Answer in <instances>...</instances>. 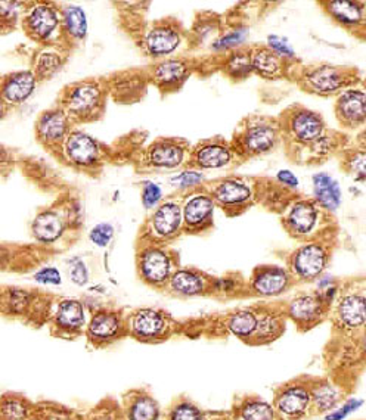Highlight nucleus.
<instances>
[{
    "mask_svg": "<svg viewBox=\"0 0 366 420\" xmlns=\"http://www.w3.org/2000/svg\"><path fill=\"white\" fill-rule=\"evenodd\" d=\"M282 129V143L285 145L288 156L294 162L306 164L310 151L329 129L322 115L316 111L292 105L279 117Z\"/></svg>",
    "mask_w": 366,
    "mask_h": 420,
    "instance_id": "f257e3e1",
    "label": "nucleus"
},
{
    "mask_svg": "<svg viewBox=\"0 0 366 420\" xmlns=\"http://www.w3.org/2000/svg\"><path fill=\"white\" fill-rule=\"evenodd\" d=\"M110 87L107 81L88 78L68 84L58 99L72 124L93 123L102 118L107 108Z\"/></svg>",
    "mask_w": 366,
    "mask_h": 420,
    "instance_id": "f03ea898",
    "label": "nucleus"
},
{
    "mask_svg": "<svg viewBox=\"0 0 366 420\" xmlns=\"http://www.w3.org/2000/svg\"><path fill=\"white\" fill-rule=\"evenodd\" d=\"M282 143L279 118L250 115L236 127L231 140L238 160H250L270 154Z\"/></svg>",
    "mask_w": 366,
    "mask_h": 420,
    "instance_id": "7ed1b4c3",
    "label": "nucleus"
},
{
    "mask_svg": "<svg viewBox=\"0 0 366 420\" xmlns=\"http://www.w3.org/2000/svg\"><path fill=\"white\" fill-rule=\"evenodd\" d=\"M282 226L289 236L301 242L331 239L332 216L313 198H296L282 213Z\"/></svg>",
    "mask_w": 366,
    "mask_h": 420,
    "instance_id": "20e7f679",
    "label": "nucleus"
},
{
    "mask_svg": "<svg viewBox=\"0 0 366 420\" xmlns=\"http://www.w3.org/2000/svg\"><path fill=\"white\" fill-rule=\"evenodd\" d=\"M296 80L298 86L306 93L329 98L338 96L341 92L359 83L362 77L359 76L358 70L350 67L316 64L296 70Z\"/></svg>",
    "mask_w": 366,
    "mask_h": 420,
    "instance_id": "39448f33",
    "label": "nucleus"
},
{
    "mask_svg": "<svg viewBox=\"0 0 366 420\" xmlns=\"http://www.w3.org/2000/svg\"><path fill=\"white\" fill-rule=\"evenodd\" d=\"M204 187L227 217L241 216L256 204V186L243 177H222Z\"/></svg>",
    "mask_w": 366,
    "mask_h": 420,
    "instance_id": "423d86ee",
    "label": "nucleus"
},
{
    "mask_svg": "<svg viewBox=\"0 0 366 420\" xmlns=\"http://www.w3.org/2000/svg\"><path fill=\"white\" fill-rule=\"evenodd\" d=\"M23 28L26 34L43 46H55V40H64L62 34L61 9L52 3H33L23 18Z\"/></svg>",
    "mask_w": 366,
    "mask_h": 420,
    "instance_id": "0eeeda50",
    "label": "nucleus"
},
{
    "mask_svg": "<svg viewBox=\"0 0 366 420\" xmlns=\"http://www.w3.org/2000/svg\"><path fill=\"white\" fill-rule=\"evenodd\" d=\"M329 257V245L325 242V239L303 242L291 252L288 258L289 273L292 277L303 282L316 280L325 271Z\"/></svg>",
    "mask_w": 366,
    "mask_h": 420,
    "instance_id": "6e6552de",
    "label": "nucleus"
},
{
    "mask_svg": "<svg viewBox=\"0 0 366 420\" xmlns=\"http://www.w3.org/2000/svg\"><path fill=\"white\" fill-rule=\"evenodd\" d=\"M142 232H145L146 238L159 244L174 239L181 232H183L182 202L176 201V199L161 202L152 211Z\"/></svg>",
    "mask_w": 366,
    "mask_h": 420,
    "instance_id": "1a4fd4ad",
    "label": "nucleus"
},
{
    "mask_svg": "<svg viewBox=\"0 0 366 420\" xmlns=\"http://www.w3.org/2000/svg\"><path fill=\"white\" fill-rule=\"evenodd\" d=\"M216 204L212 195L203 186L185 196L182 201L183 232L187 235H200L208 232L214 224Z\"/></svg>",
    "mask_w": 366,
    "mask_h": 420,
    "instance_id": "9d476101",
    "label": "nucleus"
},
{
    "mask_svg": "<svg viewBox=\"0 0 366 420\" xmlns=\"http://www.w3.org/2000/svg\"><path fill=\"white\" fill-rule=\"evenodd\" d=\"M59 152L71 167L81 171L96 170L102 164V148L99 142L81 130L72 129Z\"/></svg>",
    "mask_w": 366,
    "mask_h": 420,
    "instance_id": "9b49d317",
    "label": "nucleus"
},
{
    "mask_svg": "<svg viewBox=\"0 0 366 420\" xmlns=\"http://www.w3.org/2000/svg\"><path fill=\"white\" fill-rule=\"evenodd\" d=\"M336 118L343 129L360 132L366 125V80L341 92L334 105Z\"/></svg>",
    "mask_w": 366,
    "mask_h": 420,
    "instance_id": "f8f14e48",
    "label": "nucleus"
},
{
    "mask_svg": "<svg viewBox=\"0 0 366 420\" xmlns=\"http://www.w3.org/2000/svg\"><path fill=\"white\" fill-rule=\"evenodd\" d=\"M238 156L232 148L231 142L222 138H212L198 142L190 154L187 165L195 170H222L232 165Z\"/></svg>",
    "mask_w": 366,
    "mask_h": 420,
    "instance_id": "ddd939ff",
    "label": "nucleus"
},
{
    "mask_svg": "<svg viewBox=\"0 0 366 420\" xmlns=\"http://www.w3.org/2000/svg\"><path fill=\"white\" fill-rule=\"evenodd\" d=\"M191 148L182 139L160 138L143 154V164L152 170H174L190 161Z\"/></svg>",
    "mask_w": 366,
    "mask_h": 420,
    "instance_id": "4468645a",
    "label": "nucleus"
},
{
    "mask_svg": "<svg viewBox=\"0 0 366 420\" xmlns=\"http://www.w3.org/2000/svg\"><path fill=\"white\" fill-rule=\"evenodd\" d=\"M183 30L179 23L172 19H163L155 23L142 39L143 52L154 59H167L182 45Z\"/></svg>",
    "mask_w": 366,
    "mask_h": 420,
    "instance_id": "2eb2a0df",
    "label": "nucleus"
},
{
    "mask_svg": "<svg viewBox=\"0 0 366 420\" xmlns=\"http://www.w3.org/2000/svg\"><path fill=\"white\" fill-rule=\"evenodd\" d=\"M71 130L72 121L61 107L41 112L36 121L37 142L50 152L61 151Z\"/></svg>",
    "mask_w": 366,
    "mask_h": 420,
    "instance_id": "dca6fc26",
    "label": "nucleus"
},
{
    "mask_svg": "<svg viewBox=\"0 0 366 420\" xmlns=\"http://www.w3.org/2000/svg\"><path fill=\"white\" fill-rule=\"evenodd\" d=\"M194 71L192 64L185 58H167L156 61L150 70H146L150 81L163 94L174 93L183 87Z\"/></svg>",
    "mask_w": 366,
    "mask_h": 420,
    "instance_id": "f3484780",
    "label": "nucleus"
},
{
    "mask_svg": "<svg viewBox=\"0 0 366 420\" xmlns=\"http://www.w3.org/2000/svg\"><path fill=\"white\" fill-rule=\"evenodd\" d=\"M336 316L344 329L362 330L366 328V292L363 289H350L338 293Z\"/></svg>",
    "mask_w": 366,
    "mask_h": 420,
    "instance_id": "a211bd4d",
    "label": "nucleus"
},
{
    "mask_svg": "<svg viewBox=\"0 0 366 420\" xmlns=\"http://www.w3.org/2000/svg\"><path fill=\"white\" fill-rule=\"evenodd\" d=\"M321 6L334 23L356 36L366 18V3L358 0H332L321 2Z\"/></svg>",
    "mask_w": 366,
    "mask_h": 420,
    "instance_id": "6ab92c4d",
    "label": "nucleus"
},
{
    "mask_svg": "<svg viewBox=\"0 0 366 420\" xmlns=\"http://www.w3.org/2000/svg\"><path fill=\"white\" fill-rule=\"evenodd\" d=\"M329 307L322 300L321 293H301L288 304V316L300 328H313L323 317Z\"/></svg>",
    "mask_w": 366,
    "mask_h": 420,
    "instance_id": "aec40b11",
    "label": "nucleus"
},
{
    "mask_svg": "<svg viewBox=\"0 0 366 420\" xmlns=\"http://www.w3.org/2000/svg\"><path fill=\"white\" fill-rule=\"evenodd\" d=\"M253 74L265 80H282L291 76L292 62L281 58L266 45L251 48Z\"/></svg>",
    "mask_w": 366,
    "mask_h": 420,
    "instance_id": "412c9836",
    "label": "nucleus"
},
{
    "mask_svg": "<svg viewBox=\"0 0 366 420\" xmlns=\"http://www.w3.org/2000/svg\"><path fill=\"white\" fill-rule=\"evenodd\" d=\"M291 280L292 275L287 269L261 266L251 276V291L260 297H278L289 288Z\"/></svg>",
    "mask_w": 366,
    "mask_h": 420,
    "instance_id": "4be33fe9",
    "label": "nucleus"
},
{
    "mask_svg": "<svg viewBox=\"0 0 366 420\" xmlns=\"http://www.w3.org/2000/svg\"><path fill=\"white\" fill-rule=\"evenodd\" d=\"M139 269L142 277L152 285H160L173 276V261L169 252L155 245L142 249L139 254Z\"/></svg>",
    "mask_w": 366,
    "mask_h": 420,
    "instance_id": "5701e85b",
    "label": "nucleus"
},
{
    "mask_svg": "<svg viewBox=\"0 0 366 420\" xmlns=\"http://www.w3.org/2000/svg\"><path fill=\"white\" fill-rule=\"evenodd\" d=\"M37 77L31 70L10 72L2 78L3 107H17L24 103L37 87Z\"/></svg>",
    "mask_w": 366,
    "mask_h": 420,
    "instance_id": "b1692460",
    "label": "nucleus"
},
{
    "mask_svg": "<svg viewBox=\"0 0 366 420\" xmlns=\"http://www.w3.org/2000/svg\"><path fill=\"white\" fill-rule=\"evenodd\" d=\"M148 81L146 71H124L108 81V87L112 98L120 103H133L143 96Z\"/></svg>",
    "mask_w": 366,
    "mask_h": 420,
    "instance_id": "393cba45",
    "label": "nucleus"
},
{
    "mask_svg": "<svg viewBox=\"0 0 366 420\" xmlns=\"http://www.w3.org/2000/svg\"><path fill=\"white\" fill-rule=\"evenodd\" d=\"M67 220L71 222L70 211L65 214L54 208L43 209L31 223V233L41 244H54L64 235Z\"/></svg>",
    "mask_w": 366,
    "mask_h": 420,
    "instance_id": "a878e982",
    "label": "nucleus"
},
{
    "mask_svg": "<svg viewBox=\"0 0 366 420\" xmlns=\"http://www.w3.org/2000/svg\"><path fill=\"white\" fill-rule=\"evenodd\" d=\"M256 186V201L261 202L267 209H274L276 213H284L294 201L292 192L279 182H272L269 178H257L254 180Z\"/></svg>",
    "mask_w": 366,
    "mask_h": 420,
    "instance_id": "bb28decb",
    "label": "nucleus"
},
{
    "mask_svg": "<svg viewBox=\"0 0 366 420\" xmlns=\"http://www.w3.org/2000/svg\"><path fill=\"white\" fill-rule=\"evenodd\" d=\"M313 199L328 211L336 213L343 201V192L338 182L328 173H316L312 177Z\"/></svg>",
    "mask_w": 366,
    "mask_h": 420,
    "instance_id": "cd10ccee",
    "label": "nucleus"
},
{
    "mask_svg": "<svg viewBox=\"0 0 366 420\" xmlns=\"http://www.w3.org/2000/svg\"><path fill=\"white\" fill-rule=\"evenodd\" d=\"M62 34L65 43H80L88 36L86 14L80 6H65L61 9Z\"/></svg>",
    "mask_w": 366,
    "mask_h": 420,
    "instance_id": "c85d7f7f",
    "label": "nucleus"
},
{
    "mask_svg": "<svg viewBox=\"0 0 366 420\" xmlns=\"http://www.w3.org/2000/svg\"><path fill=\"white\" fill-rule=\"evenodd\" d=\"M312 401V394L303 386H288L282 391L276 400L278 410L289 417H298L305 414Z\"/></svg>",
    "mask_w": 366,
    "mask_h": 420,
    "instance_id": "c756f323",
    "label": "nucleus"
},
{
    "mask_svg": "<svg viewBox=\"0 0 366 420\" xmlns=\"http://www.w3.org/2000/svg\"><path fill=\"white\" fill-rule=\"evenodd\" d=\"M64 62L65 58L62 55L59 46H43V49H40L34 55L31 71L34 72L39 81L49 80L62 68Z\"/></svg>",
    "mask_w": 366,
    "mask_h": 420,
    "instance_id": "7c9ffc66",
    "label": "nucleus"
},
{
    "mask_svg": "<svg viewBox=\"0 0 366 420\" xmlns=\"http://www.w3.org/2000/svg\"><path fill=\"white\" fill-rule=\"evenodd\" d=\"M223 74L232 81H244L253 74L251 48H239L227 52L222 62Z\"/></svg>",
    "mask_w": 366,
    "mask_h": 420,
    "instance_id": "2f4dec72",
    "label": "nucleus"
},
{
    "mask_svg": "<svg viewBox=\"0 0 366 420\" xmlns=\"http://www.w3.org/2000/svg\"><path fill=\"white\" fill-rule=\"evenodd\" d=\"M132 329L141 338H154L165 329V317L156 310H139L133 316Z\"/></svg>",
    "mask_w": 366,
    "mask_h": 420,
    "instance_id": "473e14b6",
    "label": "nucleus"
},
{
    "mask_svg": "<svg viewBox=\"0 0 366 420\" xmlns=\"http://www.w3.org/2000/svg\"><path fill=\"white\" fill-rule=\"evenodd\" d=\"M172 289L185 297L201 295L207 288V280L194 270H177L170 277Z\"/></svg>",
    "mask_w": 366,
    "mask_h": 420,
    "instance_id": "72a5a7b5",
    "label": "nucleus"
},
{
    "mask_svg": "<svg viewBox=\"0 0 366 420\" xmlns=\"http://www.w3.org/2000/svg\"><path fill=\"white\" fill-rule=\"evenodd\" d=\"M121 329V319L116 313L102 311L92 317L89 324V335L93 339L116 338Z\"/></svg>",
    "mask_w": 366,
    "mask_h": 420,
    "instance_id": "f704fd0d",
    "label": "nucleus"
},
{
    "mask_svg": "<svg viewBox=\"0 0 366 420\" xmlns=\"http://www.w3.org/2000/svg\"><path fill=\"white\" fill-rule=\"evenodd\" d=\"M341 168L346 171L354 182H366V149L359 146H347L341 152Z\"/></svg>",
    "mask_w": 366,
    "mask_h": 420,
    "instance_id": "c9c22d12",
    "label": "nucleus"
},
{
    "mask_svg": "<svg viewBox=\"0 0 366 420\" xmlns=\"http://www.w3.org/2000/svg\"><path fill=\"white\" fill-rule=\"evenodd\" d=\"M58 326L64 329H79L85 323V310L77 300H64L57 311Z\"/></svg>",
    "mask_w": 366,
    "mask_h": 420,
    "instance_id": "e433bc0d",
    "label": "nucleus"
},
{
    "mask_svg": "<svg viewBox=\"0 0 366 420\" xmlns=\"http://www.w3.org/2000/svg\"><path fill=\"white\" fill-rule=\"evenodd\" d=\"M227 328L241 339L253 338L257 329V313L253 310H239L227 320Z\"/></svg>",
    "mask_w": 366,
    "mask_h": 420,
    "instance_id": "4c0bfd02",
    "label": "nucleus"
},
{
    "mask_svg": "<svg viewBox=\"0 0 366 420\" xmlns=\"http://www.w3.org/2000/svg\"><path fill=\"white\" fill-rule=\"evenodd\" d=\"M282 329H284V324H282V320L278 314L269 311L257 313V329L253 338L257 342H267L279 336Z\"/></svg>",
    "mask_w": 366,
    "mask_h": 420,
    "instance_id": "58836bf2",
    "label": "nucleus"
},
{
    "mask_svg": "<svg viewBox=\"0 0 366 420\" xmlns=\"http://www.w3.org/2000/svg\"><path fill=\"white\" fill-rule=\"evenodd\" d=\"M223 25L222 21L214 14H204L200 19H196L195 27L192 30V34L196 39L198 43L212 39L216 41L223 33Z\"/></svg>",
    "mask_w": 366,
    "mask_h": 420,
    "instance_id": "ea45409f",
    "label": "nucleus"
},
{
    "mask_svg": "<svg viewBox=\"0 0 366 420\" xmlns=\"http://www.w3.org/2000/svg\"><path fill=\"white\" fill-rule=\"evenodd\" d=\"M247 37H248V28L244 25H235L231 30L223 31L222 36L212 45V49L214 52H231L243 48Z\"/></svg>",
    "mask_w": 366,
    "mask_h": 420,
    "instance_id": "a19ab883",
    "label": "nucleus"
},
{
    "mask_svg": "<svg viewBox=\"0 0 366 420\" xmlns=\"http://www.w3.org/2000/svg\"><path fill=\"white\" fill-rule=\"evenodd\" d=\"M312 400L321 412H332L340 403V392L334 385L322 384L312 392Z\"/></svg>",
    "mask_w": 366,
    "mask_h": 420,
    "instance_id": "79ce46f5",
    "label": "nucleus"
},
{
    "mask_svg": "<svg viewBox=\"0 0 366 420\" xmlns=\"http://www.w3.org/2000/svg\"><path fill=\"white\" fill-rule=\"evenodd\" d=\"M243 420H275V410L265 401H250L241 410Z\"/></svg>",
    "mask_w": 366,
    "mask_h": 420,
    "instance_id": "37998d69",
    "label": "nucleus"
},
{
    "mask_svg": "<svg viewBox=\"0 0 366 420\" xmlns=\"http://www.w3.org/2000/svg\"><path fill=\"white\" fill-rule=\"evenodd\" d=\"M204 173L200 170H195V168H190V170H185L181 174H177L173 178V183L181 189V191H196V189L203 187L204 183Z\"/></svg>",
    "mask_w": 366,
    "mask_h": 420,
    "instance_id": "c03bdc74",
    "label": "nucleus"
},
{
    "mask_svg": "<svg viewBox=\"0 0 366 420\" xmlns=\"http://www.w3.org/2000/svg\"><path fill=\"white\" fill-rule=\"evenodd\" d=\"M159 417V408L150 398H141L132 407L130 420H156Z\"/></svg>",
    "mask_w": 366,
    "mask_h": 420,
    "instance_id": "a18cd8bd",
    "label": "nucleus"
},
{
    "mask_svg": "<svg viewBox=\"0 0 366 420\" xmlns=\"http://www.w3.org/2000/svg\"><path fill=\"white\" fill-rule=\"evenodd\" d=\"M266 46L269 49H272L275 52V54H278L281 58L287 59L288 62H294L297 61V56H296V52L294 49L291 48V45L288 43V40L284 39V37H279V36H269L267 37V43Z\"/></svg>",
    "mask_w": 366,
    "mask_h": 420,
    "instance_id": "49530a36",
    "label": "nucleus"
},
{
    "mask_svg": "<svg viewBox=\"0 0 366 420\" xmlns=\"http://www.w3.org/2000/svg\"><path fill=\"white\" fill-rule=\"evenodd\" d=\"M163 192L159 185L152 182H143L142 185V204L146 209H154L161 204Z\"/></svg>",
    "mask_w": 366,
    "mask_h": 420,
    "instance_id": "de8ad7c7",
    "label": "nucleus"
},
{
    "mask_svg": "<svg viewBox=\"0 0 366 420\" xmlns=\"http://www.w3.org/2000/svg\"><path fill=\"white\" fill-rule=\"evenodd\" d=\"M362 406H363V400H360V398H350V400H347L341 407L332 410L327 416V420H344L352 413L358 412Z\"/></svg>",
    "mask_w": 366,
    "mask_h": 420,
    "instance_id": "09e8293b",
    "label": "nucleus"
},
{
    "mask_svg": "<svg viewBox=\"0 0 366 420\" xmlns=\"http://www.w3.org/2000/svg\"><path fill=\"white\" fill-rule=\"evenodd\" d=\"M114 236V227L108 223H101L92 229L90 240L98 246H107Z\"/></svg>",
    "mask_w": 366,
    "mask_h": 420,
    "instance_id": "8fccbe9b",
    "label": "nucleus"
},
{
    "mask_svg": "<svg viewBox=\"0 0 366 420\" xmlns=\"http://www.w3.org/2000/svg\"><path fill=\"white\" fill-rule=\"evenodd\" d=\"M172 420H203L201 413L191 404H182L173 412Z\"/></svg>",
    "mask_w": 366,
    "mask_h": 420,
    "instance_id": "3c124183",
    "label": "nucleus"
},
{
    "mask_svg": "<svg viewBox=\"0 0 366 420\" xmlns=\"http://www.w3.org/2000/svg\"><path fill=\"white\" fill-rule=\"evenodd\" d=\"M70 276H71L72 280L77 283V285H85V283L88 282V277H89L85 262H83L79 258L72 260L71 267H70Z\"/></svg>",
    "mask_w": 366,
    "mask_h": 420,
    "instance_id": "603ef678",
    "label": "nucleus"
},
{
    "mask_svg": "<svg viewBox=\"0 0 366 420\" xmlns=\"http://www.w3.org/2000/svg\"><path fill=\"white\" fill-rule=\"evenodd\" d=\"M36 280L40 283H45V285H59L61 283V275L59 271L54 267H48L40 270L36 275Z\"/></svg>",
    "mask_w": 366,
    "mask_h": 420,
    "instance_id": "864d4df0",
    "label": "nucleus"
},
{
    "mask_svg": "<svg viewBox=\"0 0 366 420\" xmlns=\"http://www.w3.org/2000/svg\"><path fill=\"white\" fill-rule=\"evenodd\" d=\"M276 182H279L282 186H285L289 191H296L298 187V178L292 174L289 170H281L276 174Z\"/></svg>",
    "mask_w": 366,
    "mask_h": 420,
    "instance_id": "5fc2aeb1",
    "label": "nucleus"
},
{
    "mask_svg": "<svg viewBox=\"0 0 366 420\" xmlns=\"http://www.w3.org/2000/svg\"><path fill=\"white\" fill-rule=\"evenodd\" d=\"M213 288L216 292H225V293H229V292H234L235 288H236V283L234 279H229V277H222V279H216L213 282Z\"/></svg>",
    "mask_w": 366,
    "mask_h": 420,
    "instance_id": "6e6d98bb",
    "label": "nucleus"
},
{
    "mask_svg": "<svg viewBox=\"0 0 366 420\" xmlns=\"http://www.w3.org/2000/svg\"><path fill=\"white\" fill-rule=\"evenodd\" d=\"M354 145L359 146V148H362V149H366V125L358 133L356 142H354Z\"/></svg>",
    "mask_w": 366,
    "mask_h": 420,
    "instance_id": "4d7b16f0",
    "label": "nucleus"
},
{
    "mask_svg": "<svg viewBox=\"0 0 366 420\" xmlns=\"http://www.w3.org/2000/svg\"><path fill=\"white\" fill-rule=\"evenodd\" d=\"M360 350L366 355V328L362 329V338H360Z\"/></svg>",
    "mask_w": 366,
    "mask_h": 420,
    "instance_id": "13d9d810",
    "label": "nucleus"
},
{
    "mask_svg": "<svg viewBox=\"0 0 366 420\" xmlns=\"http://www.w3.org/2000/svg\"><path fill=\"white\" fill-rule=\"evenodd\" d=\"M356 37H358L359 40H365V41H366V18H365V23H363L362 28L359 30V33L356 34Z\"/></svg>",
    "mask_w": 366,
    "mask_h": 420,
    "instance_id": "bf43d9fd",
    "label": "nucleus"
}]
</instances>
